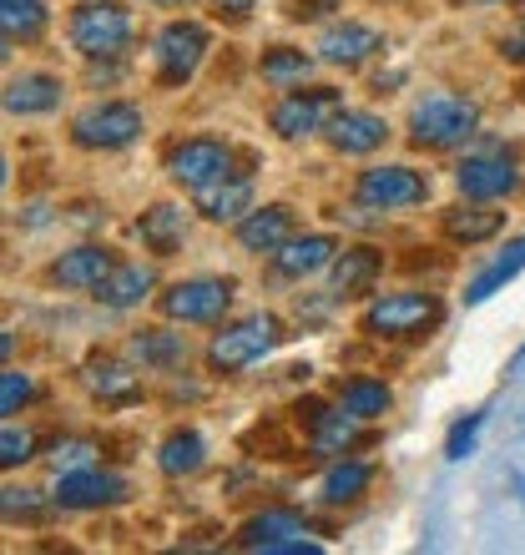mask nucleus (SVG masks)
<instances>
[{"label": "nucleus", "mask_w": 525, "mask_h": 555, "mask_svg": "<svg viewBox=\"0 0 525 555\" xmlns=\"http://www.w3.org/2000/svg\"><path fill=\"white\" fill-rule=\"evenodd\" d=\"M475 132H481V106L470 102V96H454V91H435V96H424L409 112V142L430 146V152L465 146Z\"/></svg>", "instance_id": "obj_1"}, {"label": "nucleus", "mask_w": 525, "mask_h": 555, "mask_svg": "<svg viewBox=\"0 0 525 555\" xmlns=\"http://www.w3.org/2000/svg\"><path fill=\"white\" fill-rule=\"evenodd\" d=\"M192 203H197V212H203L207 222H238L253 207V182L228 172V177H218V182H207V188L192 192Z\"/></svg>", "instance_id": "obj_16"}, {"label": "nucleus", "mask_w": 525, "mask_h": 555, "mask_svg": "<svg viewBox=\"0 0 525 555\" xmlns=\"http://www.w3.org/2000/svg\"><path fill=\"white\" fill-rule=\"evenodd\" d=\"M278 344H283V323L273 313H243V319L222 323L218 338L207 344V364L218 374H243V369L262 364Z\"/></svg>", "instance_id": "obj_2"}, {"label": "nucleus", "mask_w": 525, "mask_h": 555, "mask_svg": "<svg viewBox=\"0 0 525 555\" xmlns=\"http://www.w3.org/2000/svg\"><path fill=\"white\" fill-rule=\"evenodd\" d=\"M439 323V298L435 293H420V288H405V293H384L374 304L364 308V328L369 338H424L430 328Z\"/></svg>", "instance_id": "obj_3"}, {"label": "nucleus", "mask_w": 525, "mask_h": 555, "mask_svg": "<svg viewBox=\"0 0 525 555\" xmlns=\"http://www.w3.org/2000/svg\"><path fill=\"white\" fill-rule=\"evenodd\" d=\"M338 243L329 233H304V237H289V243H278L273 248V268L283 278H308L319 273V268L334 263Z\"/></svg>", "instance_id": "obj_19"}, {"label": "nucleus", "mask_w": 525, "mask_h": 555, "mask_svg": "<svg viewBox=\"0 0 525 555\" xmlns=\"http://www.w3.org/2000/svg\"><path fill=\"white\" fill-rule=\"evenodd\" d=\"M525 273V237H511V243H505V253H500L496 263L485 268V273H475L470 278V288H465V304L475 308V304H485V298H490V293H500L505 288V283H515V278Z\"/></svg>", "instance_id": "obj_27"}, {"label": "nucleus", "mask_w": 525, "mask_h": 555, "mask_svg": "<svg viewBox=\"0 0 525 555\" xmlns=\"http://www.w3.org/2000/svg\"><path fill=\"white\" fill-rule=\"evenodd\" d=\"M157 465H162V475H197V469L207 465L203 435H197V429H172V435L162 439Z\"/></svg>", "instance_id": "obj_28"}, {"label": "nucleus", "mask_w": 525, "mask_h": 555, "mask_svg": "<svg viewBox=\"0 0 525 555\" xmlns=\"http://www.w3.org/2000/svg\"><path fill=\"white\" fill-rule=\"evenodd\" d=\"M152 288H157L152 263H112V273L97 283V298L106 308H131V304H142Z\"/></svg>", "instance_id": "obj_21"}, {"label": "nucleus", "mask_w": 525, "mask_h": 555, "mask_svg": "<svg viewBox=\"0 0 525 555\" xmlns=\"http://www.w3.org/2000/svg\"><path fill=\"white\" fill-rule=\"evenodd\" d=\"M505 228V212H496L490 203H460L445 212V237L450 243H465V248H475V243H490V237Z\"/></svg>", "instance_id": "obj_22"}, {"label": "nucleus", "mask_w": 525, "mask_h": 555, "mask_svg": "<svg viewBox=\"0 0 525 555\" xmlns=\"http://www.w3.org/2000/svg\"><path fill=\"white\" fill-rule=\"evenodd\" d=\"M41 30H46L41 0H0V36H11V41H36Z\"/></svg>", "instance_id": "obj_31"}, {"label": "nucleus", "mask_w": 525, "mask_h": 555, "mask_svg": "<svg viewBox=\"0 0 525 555\" xmlns=\"http://www.w3.org/2000/svg\"><path fill=\"white\" fill-rule=\"evenodd\" d=\"M207 56V30L197 21H172V26L157 30V76L167 87H182L192 81V72L203 66Z\"/></svg>", "instance_id": "obj_12"}, {"label": "nucleus", "mask_w": 525, "mask_h": 555, "mask_svg": "<svg viewBox=\"0 0 525 555\" xmlns=\"http://www.w3.org/2000/svg\"><path fill=\"white\" fill-rule=\"evenodd\" d=\"M87 384H91V395L112 399V404H121V399L137 395V374H131L127 364H117V359H91Z\"/></svg>", "instance_id": "obj_32"}, {"label": "nucleus", "mask_w": 525, "mask_h": 555, "mask_svg": "<svg viewBox=\"0 0 525 555\" xmlns=\"http://www.w3.org/2000/svg\"><path fill=\"white\" fill-rule=\"evenodd\" d=\"M137 237H142L157 258H172V253L182 248V237H188V218H182V207H177V203L146 207L142 222H137Z\"/></svg>", "instance_id": "obj_23"}, {"label": "nucleus", "mask_w": 525, "mask_h": 555, "mask_svg": "<svg viewBox=\"0 0 525 555\" xmlns=\"http://www.w3.org/2000/svg\"><path fill=\"white\" fill-rule=\"evenodd\" d=\"M481 429H485V414H465V420L450 429V439H445V460H465V454L475 450Z\"/></svg>", "instance_id": "obj_36"}, {"label": "nucleus", "mask_w": 525, "mask_h": 555, "mask_svg": "<svg viewBox=\"0 0 525 555\" xmlns=\"http://www.w3.org/2000/svg\"><path fill=\"white\" fill-rule=\"evenodd\" d=\"M5 182H11V162H5V152H0V192H5Z\"/></svg>", "instance_id": "obj_42"}, {"label": "nucleus", "mask_w": 525, "mask_h": 555, "mask_svg": "<svg viewBox=\"0 0 525 555\" xmlns=\"http://www.w3.org/2000/svg\"><path fill=\"white\" fill-rule=\"evenodd\" d=\"M228 304H233L228 278H182L167 293H157V308L172 323H222Z\"/></svg>", "instance_id": "obj_6"}, {"label": "nucleus", "mask_w": 525, "mask_h": 555, "mask_svg": "<svg viewBox=\"0 0 525 555\" xmlns=\"http://www.w3.org/2000/svg\"><path fill=\"white\" fill-rule=\"evenodd\" d=\"M308 530L313 526L298 511H262L238 530V545L243 551H262V555H319V545L304 541Z\"/></svg>", "instance_id": "obj_8"}, {"label": "nucleus", "mask_w": 525, "mask_h": 555, "mask_svg": "<svg viewBox=\"0 0 525 555\" xmlns=\"http://www.w3.org/2000/svg\"><path fill=\"white\" fill-rule=\"evenodd\" d=\"M454 182H460V192H465L470 203H500V197H511V192L521 188L511 152H500V146L470 152V157L454 167Z\"/></svg>", "instance_id": "obj_9"}, {"label": "nucleus", "mask_w": 525, "mask_h": 555, "mask_svg": "<svg viewBox=\"0 0 525 555\" xmlns=\"http://www.w3.org/2000/svg\"><path fill=\"white\" fill-rule=\"evenodd\" d=\"M142 137V112L131 102H97L72 121V142L87 152H121Z\"/></svg>", "instance_id": "obj_5"}, {"label": "nucleus", "mask_w": 525, "mask_h": 555, "mask_svg": "<svg viewBox=\"0 0 525 555\" xmlns=\"http://www.w3.org/2000/svg\"><path fill=\"white\" fill-rule=\"evenodd\" d=\"M369 480H374V465L344 460V465H334L323 475V500H329V505H349V500H359L369 490Z\"/></svg>", "instance_id": "obj_30"}, {"label": "nucleus", "mask_w": 525, "mask_h": 555, "mask_svg": "<svg viewBox=\"0 0 525 555\" xmlns=\"http://www.w3.org/2000/svg\"><path fill=\"white\" fill-rule=\"evenodd\" d=\"M91 454H97V444H91V439H56V450H51V465H56V475H66V469L91 465Z\"/></svg>", "instance_id": "obj_37"}, {"label": "nucleus", "mask_w": 525, "mask_h": 555, "mask_svg": "<svg viewBox=\"0 0 525 555\" xmlns=\"http://www.w3.org/2000/svg\"><path fill=\"white\" fill-rule=\"evenodd\" d=\"M338 11V0H289V15L293 21H319V15Z\"/></svg>", "instance_id": "obj_39"}, {"label": "nucleus", "mask_w": 525, "mask_h": 555, "mask_svg": "<svg viewBox=\"0 0 525 555\" xmlns=\"http://www.w3.org/2000/svg\"><path fill=\"white\" fill-rule=\"evenodd\" d=\"M384 51V36L374 26H359V21H344V26H329L319 41V56L329 66H364L369 56Z\"/></svg>", "instance_id": "obj_15"}, {"label": "nucleus", "mask_w": 525, "mask_h": 555, "mask_svg": "<svg viewBox=\"0 0 525 555\" xmlns=\"http://www.w3.org/2000/svg\"><path fill=\"white\" fill-rule=\"evenodd\" d=\"M146 5H188V0H146Z\"/></svg>", "instance_id": "obj_45"}, {"label": "nucleus", "mask_w": 525, "mask_h": 555, "mask_svg": "<svg viewBox=\"0 0 525 555\" xmlns=\"http://www.w3.org/2000/svg\"><path fill=\"white\" fill-rule=\"evenodd\" d=\"M127 353L146 369H177L188 359V338L172 334V328H137L127 344Z\"/></svg>", "instance_id": "obj_25"}, {"label": "nucleus", "mask_w": 525, "mask_h": 555, "mask_svg": "<svg viewBox=\"0 0 525 555\" xmlns=\"http://www.w3.org/2000/svg\"><path fill=\"white\" fill-rule=\"evenodd\" d=\"M121 500H127V480H121L117 469L81 465V469H66L56 480L61 511H102V505H121Z\"/></svg>", "instance_id": "obj_13"}, {"label": "nucleus", "mask_w": 525, "mask_h": 555, "mask_svg": "<svg viewBox=\"0 0 525 555\" xmlns=\"http://www.w3.org/2000/svg\"><path fill=\"white\" fill-rule=\"evenodd\" d=\"M359 207H374V212H394V207H414L430 197V177L414 172V167H369L359 177Z\"/></svg>", "instance_id": "obj_11"}, {"label": "nucleus", "mask_w": 525, "mask_h": 555, "mask_svg": "<svg viewBox=\"0 0 525 555\" xmlns=\"http://www.w3.org/2000/svg\"><path fill=\"white\" fill-rule=\"evenodd\" d=\"M0 515L5 520H36L41 515V495L36 490H0Z\"/></svg>", "instance_id": "obj_38"}, {"label": "nucleus", "mask_w": 525, "mask_h": 555, "mask_svg": "<svg viewBox=\"0 0 525 555\" xmlns=\"http://www.w3.org/2000/svg\"><path fill=\"white\" fill-rule=\"evenodd\" d=\"M389 404H394V395H389V384L384 379H349L344 389H338V410L354 414L359 424L389 414Z\"/></svg>", "instance_id": "obj_29"}, {"label": "nucleus", "mask_w": 525, "mask_h": 555, "mask_svg": "<svg viewBox=\"0 0 525 555\" xmlns=\"http://www.w3.org/2000/svg\"><path fill=\"white\" fill-rule=\"evenodd\" d=\"M334 293L338 298H354V293H369V283L380 278V268H384V253H374V248H344V253H334Z\"/></svg>", "instance_id": "obj_26"}, {"label": "nucleus", "mask_w": 525, "mask_h": 555, "mask_svg": "<svg viewBox=\"0 0 525 555\" xmlns=\"http://www.w3.org/2000/svg\"><path fill=\"white\" fill-rule=\"evenodd\" d=\"M131 41V11L117 0H87L72 11V46L87 61H112Z\"/></svg>", "instance_id": "obj_4"}, {"label": "nucleus", "mask_w": 525, "mask_h": 555, "mask_svg": "<svg viewBox=\"0 0 525 555\" xmlns=\"http://www.w3.org/2000/svg\"><path fill=\"white\" fill-rule=\"evenodd\" d=\"M308 439L319 454H344L359 439V420L344 410H323V404H308Z\"/></svg>", "instance_id": "obj_24"}, {"label": "nucleus", "mask_w": 525, "mask_h": 555, "mask_svg": "<svg viewBox=\"0 0 525 555\" xmlns=\"http://www.w3.org/2000/svg\"><path fill=\"white\" fill-rule=\"evenodd\" d=\"M0 106L11 112V117H46V112H56L61 106V81L46 72H26L15 76L11 87L0 91Z\"/></svg>", "instance_id": "obj_18"}, {"label": "nucleus", "mask_w": 525, "mask_h": 555, "mask_svg": "<svg viewBox=\"0 0 525 555\" xmlns=\"http://www.w3.org/2000/svg\"><path fill=\"white\" fill-rule=\"evenodd\" d=\"M36 460V435L30 429H0V469H21Z\"/></svg>", "instance_id": "obj_35"}, {"label": "nucleus", "mask_w": 525, "mask_h": 555, "mask_svg": "<svg viewBox=\"0 0 525 555\" xmlns=\"http://www.w3.org/2000/svg\"><path fill=\"white\" fill-rule=\"evenodd\" d=\"M323 137H329V146L344 152V157H364V152H380L389 127H384V117H374V112H344V106H338L334 117H329V127H323Z\"/></svg>", "instance_id": "obj_14"}, {"label": "nucleus", "mask_w": 525, "mask_h": 555, "mask_svg": "<svg viewBox=\"0 0 525 555\" xmlns=\"http://www.w3.org/2000/svg\"><path fill=\"white\" fill-rule=\"evenodd\" d=\"M213 5H218V11L228 15V21H243V15H248L253 5H258V0H213Z\"/></svg>", "instance_id": "obj_41"}, {"label": "nucleus", "mask_w": 525, "mask_h": 555, "mask_svg": "<svg viewBox=\"0 0 525 555\" xmlns=\"http://www.w3.org/2000/svg\"><path fill=\"white\" fill-rule=\"evenodd\" d=\"M112 248H97V243H81V248L61 253L56 263H51V283L61 288H97L106 273H112Z\"/></svg>", "instance_id": "obj_20"}, {"label": "nucleus", "mask_w": 525, "mask_h": 555, "mask_svg": "<svg viewBox=\"0 0 525 555\" xmlns=\"http://www.w3.org/2000/svg\"><path fill=\"white\" fill-rule=\"evenodd\" d=\"M30 399H36V379L21 374V369H0V420L15 410H26Z\"/></svg>", "instance_id": "obj_34"}, {"label": "nucleus", "mask_w": 525, "mask_h": 555, "mask_svg": "<svg viewBox=\"0 0 525 555\" xmlns=\"http://www.w3.org/2000/svg\"><path fill=\"white\" fill-rule=\"evenodd\" d=\"M293 237V207L273 203V207H248L243 218H238V243L248 253H273L278 243H289Z\"/></svg>", "instance_id": "obj_17"}, {"label": "nucleus", "mask_w": 525, "mask_h": 555, "mask_svg": "<svg viewBox=\"0 0 525 555\" xmlns=\"http://www.w3.org/2000/svg\"><path fill=\"white\" fill-rule=\"evenodd\" d=\"M313 72V61L304 51H293V46H273V51H262V81H273V87H289V81H304Z\"/></svg>", "instance_id": "obj_33"}, {"label": "nucleus", "mask_w": 525, "mask_h": 555, "mask_svg": "<svg viewBox=\"0 0 525 555\" xmlns=\"http://www.w3.org/2000/svg\"><path fill=\"white\" fill-rule=\"evenodd\" d=\"M5 353H11V334H0V359H5Z\"/></svg>", "instance_id": "obj_44"}, {"label": "nucleus", "mask_w": 525, "mask_h": 555, "mask_svg": "<svg viewBox=\"0 0 525 555\" xmlns=\"http://www.w3.org/2000/svg\"><path fill=\"white\" fill-rule=\"evenodd\" d=\"M11 61V36H0V66Z\"/></svg>", "instance_id": "obj_43"}, {"label": "nucleus", "mask_w": 525, "mask_h": 555, "mask_svg": "<svg viewBox=\"0 0 525 555\" xmlns=\"http://www.w3.org/2000/svg\"><path fill=\"white\" fill-rule=\"evenodd\" d=\"M338 112L334 87H313V91H289L283 102L273 106V132L283 142H304V137H319L329 127V117Z\"/></svg>", "instance_id": "obj_10"}, {"label": "nucleus", "mask_w": 525, "mask_h": 555, "mask_svg": "<svg viewBox=\"0 0 525 555\" xmlns=\"http://www.w3.org/2000/svg\"><path fill=\"white\" fill-rule=\"evenodd\" d=\"M228 172H233V146L218 142V137H188V142H177L167 152V177L188 192L207 188V182H218Z\"/></svg>", "instance_id": "obj_7"}, {"label": "nucleus", "mask_w": 525, "mask_h": 555, "mask_svg": "<svg viewBox=\"0 0 525 555\" xmlns=\"http://www.w3.org/2000/svg\"><path fill=\"white\" fill-rule=\"evenodd\" d=\"M500 56L515 61V66H525V26H515L505 41H500Z\"/></svg>", "instance_id": "obj_40"}]
</instances>
